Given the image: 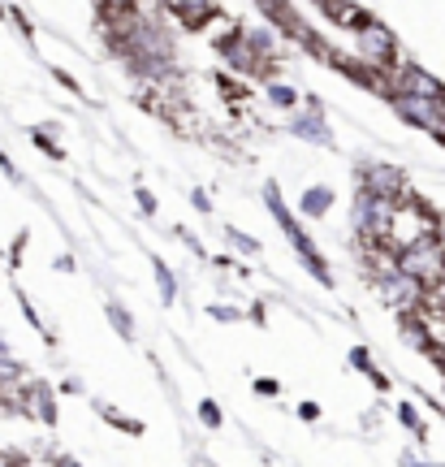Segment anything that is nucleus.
Returning <instances> with one entry per match:
<instances>
[{"label": "nucleus", "instance_id": "nucleus-5", "mask_svg": "<svg viewBox=\"0 0 445 467\" xmlns=\"http://www.w3.org/2000/svg\"><path fill=\"white\" fill-rule=\"evenodd\" d=\"M17 416L39 420V424H57V394H52V385L44 381V377L26 389V399H22V407H17Z\"/></svg>", "mask_w": 445, "mask_h": 467}, {"label": "nucleus", "instance_id": "nucleus-19", "mask_svg": "<svg viewBox=\"0 0 445 467\" xmlns=\"http://www.w3.org/2000/svg\"><path fill=\"white\" fill-rule=\"evenodd\" d=\"M52 78H57L61 87H66L69 96H83V87H78V78H74V74H66V69H52Z\"/></svg>", "mask_w": 445, "mask_h": 467}, {"label": "nucleus", "instance_id": "nucleus-17", "mask_svg": "<svg viewBox=\"0 0 445 467\" xmlns=\"http://www.w3.org/2000/svg\"><path fill=\"white\" fill-rule=\"evenodd\" d=\"M225 234H230V243L238 255H260V243H255L251 234H243V230H225Z\"/></svg>", "mask_w": 445, "mask_h": 467}, {"label": "nucleus", "instance_id": "nucleus-14", "mask_svg": "<svg viewBox=\"0 0 445 467\" xmlns=\"http://www.w3.org/2000/svg\"><path fill=\"white\" fill-rule=\"evenodd\" d=\"M99 416L109 420L113 429H121V433H130V437H139V433H143V424H139V420H130V416H121L117 407H99Z\"/></svg>", "mask_w": 445, "mask_h": 467}, {"label": "nucleus", "instance_id": "nucleus-21", "mask_svg": "<svg viewBox=\"0 0 445 467\" xmlns=\"http://www.w3.org/2000/svg\"><path fill=\"white\" fill-rule=\"evenodd\" d=\"M255 394L273 399V394H281V381H273V377H260V381H255Z\"/></svg>", "mask_w": 445, "mask_h": 467}, {"label": "nucleus", "instance_id": "nucleus-20", "mask_svg": "<svg viewBox=\"0 0 445 467\" xmlns=\"http://www.w3.org/2000/svg\"><path fill=\"white\" fill-rule=\"evenodd\" d=\"M139 213H143V217H156V195H151L148 186H139Z\"/></svg>", "mask_w": 445, "mask_h": 467}, {"label": "nucleus", "instance_id": "nucleus-11", "mask_svg": "<svg viewBox=\"0 0 445 467\" xmlns=\"http://www.w3.org/2000/svg\"><path fill=\"white\" fill-rule=\"evenodd\" d=\"M151 268H156V285H160V299H165V303H178V277H173V268H169L160 255H151Z\"/></svg>", "mask_w": 445, "mask_h": 467}, {"label": "nucleus", "instance_id": "nucleus-18", "mask_svg": "<svg viewBox=\"0 0 445 467\" xmlns=\"http://www.w3.org/2000/svg\"><path fill=\"white\" fill-rule=\"evenodd\" d=\"M199 420H203L208 429H221V407H216L212 399H208V402H199Z\"/></svg>", "mask_w": 445, "mask_h": 467}, {"label": "nucleus", "instance_id": "nucleus-12", "mask_svg": "<svg viewBox=\"0 0 445 467\" xmlns=\"http://www.w3.org/2000/svg\"><path fill=\"white\" fill-rule=\"evenodd\" d=\"M104 317H109V325L117 329V337H126V342H130V337H134V317L126 312V307H121V303L109 299V307H104Z\"/></svg>", "mask_w": 445, "mask_h": 467}, {"label": "nucleus", "instance_id": "nucleus-13", "mask_svg": "<svg viewBox=\"0 0 445 467\" xmlns=\"http://www.w3.org/2000/svg\"><path fill=\"white\" fill-rule=\"evenodd\" d=\"M143 0H96V14L99 17H121V14H139Z\"/></svg>", "mask_w": 445, "mask_h": 467}, {"label": "nucleus", "instance_id": "nucleus-10", "mask_svg": "<svg viewBox=\"0 0 445 467\" xmlns=\"http://www.w3.org/2000/svg\"><path fill=\"white\" fill-rule=\"evenodd\" d=\"M57 134H61V126H39V130L31 134V143L44 151V156H52V161H66V148L57 143Z\"/></svg>", "mask_w": 445, "mask_h": 467}, {"label": "nucleus", "instance_id": "nucleus-3", "mask_svg": "<svg viewBox=\"0 0 445 467\" xmlns=\"http://www.w3.org/2000/svg\"><path fill=\"white\" fill-rule=\"evenodd\" d=\"M389 109H394L411 130L429 134L432 143L445 148V100H429V96H394Z\"/></svg>", "mask_w": 445, "mask_h": 467}, {"label": "nucleus", "instance_id": "nucleus-16", "mask_svg": "<svg viewBox=\"0 0 445 467\" xmlns=\"http://www.w3.org/2000/svg\"><path fill=\"white\" fill-rule=\"evenodd\" d=\"M398 420H402V424H407V429H411L415 437L429 433V429H424V420H419V411H415L411 402H398Z\"/></svg>", "mask_w": 445, "mask_h": 467}, {"label": "nucleus", "instance_id": "nucleus-8", "mask_svg": "<svg viewBox=\"0 0 445 467\" xmlns=\"http://www.w3.org/2000/svg\"><path fill=\"white\" fill-rule=\"evenodd\" d=\"M199 35H203V39H208V44H212L216 52H225V48H230V44H233V39L243 35V22L216 9V14H212V22H208V26H203V31H199Z\"/></svg>", "mask_w": 445, "mask_h": 467}, {"label": "nucleus", "instance_id": "nucleus-24", "mask_svg": "<svg viewBox=\"0 0 445 467\" xmlns=\"http://www.w3.org/2000/svg\"><path fill=\"white\" fill-rule=\"evenodd\" d=\"M57 268H61V273H74V268H78V260H74V255H61V260H57Z\"/></svg>", "mask_w": 445, "mask_h": 467}, {"label": "nucleus", "instance_id": "nucleus-2", "mask_svg": "<svg viewBox=\"0 0 445 467\" xmlns=\"http://www.w3.org/2000/svg\"><path fill=\"white\" fill-rule=\"evenodd\" d=\"M350 48H355V57H359L363 66H372V69H389L402 57V44H398L394 26H385L380 17H372L367 26H359V31L350 35Z\"/></svg>", "mask_w": 445, "mask_h": 467}, {"label": "nucleus", "instance_id": "nucleus-23", "mask_svg": "<svg viewBox=\"0 0 445 467\" xmlns=\"http://www.w3.org/2000/svg\"><path fill=\"white\" fill-rule=\"evenodd\" d=\"M298 420H320V407L316 402H298Z\"/></svg>", "mask_w": 445, "mask_h": 467}, {"label": "nucleus", "instance_id": "nucleus-22", "mask_svg": "<svg viewBox=\"0 0 445 467\" xmlns=\"http://www.w3.org/2000/svg\"><path fill=\"white\" fill-rule=\"evenodd\" d=\"M191 203H195V213H212V200H208V191H191Z\"/></svg>", "mask_w": 445, "mask_h": 467}, {"label": "nucleus", "instance_id": "nucleus-9", "mask_svg": "<svg viewBox=\"0 0 445 467\" xmlns=\"http://www.w3.org/2000/svg\"><path fill=\"white\" fill-rule=\"evenodd\" d=\"M329 22H337V26H342V31H359V26H367V22H372V14H367V9H363L359 0H337V5H333L329 14Z\"/></svg>", "mask_w": 445, "mask_h": 467}, {"label": "nucleus", "instance_id": "nucleus-6", "mask_svg": "<svg viewBox=\"0 0 445 467\" xmlns=\"http://www.w3.org/2000/svg\"><path fill=\"white\" fill-rule=\"evenodd\" d=\"M333 186L329 182H316V186H307L303 195H298V217L303 221H325L333 213Z\"/></svg>", "mask_w": 445, "mask_h": 467}, {"label": "nucleus", "instance_id": "nucleus-4", "mask_svg": "<svg viewBox=\"0 0 445 467\" xmlns=\"http://www.w3.org/2000/svg\"><path fill=\"white\" fill-rule=\"evenodd\" d=\"M398 268H402L411 282L424 285V290L441 285L445 282V243H441V234H437V238H424V243L411 247V251H402V255H398Z\"/></svg>", "mask_w": 445, "mask_h": 467}, {"label": "nucleus", "instance_id": "nucleus-25", "mask_svg": "<svg viewBox=\"0 0 445 467\" xmlns=\"http://www.w3.org/2000/svg\"><path fill=\"white\" fill-rule=\"evenodd\" d=\"M432 364H437V372H441V377H445V347L437 350V355H432Z\"/></svg>", "mask_w": 445, "mask_h": 467}, {"label": "nucleus", "instance_id": "nucleus-7", "mask_svg": "<svg viewBox=\"0 0 445 467\" xmlns=\"http://www.w3.org/2000/svg\"><path fill=\"white\" fill-rule=\"evenodd\" d=\"M169 14L178 17L181 31H203L216 14V0H181L178 9H169Z\"/></svg>", "mask_w": 445, "mask_h": 467}, {"label": "nucleus", "instance_id": "nucleus-15", "mask_svg": "<svg viewBox=\"0 0 445 467\" xmlns=\"http://www.w3.org/2000/svg\"><path fill=\"white\" fill-rule=\"evenodd\" d=\"M208 317L221 320V325H238V320H247V307H230V303H208Z\"/></svg>", "mask_w": 445, "mask_h": 467}, {"label": "nucleus", "instance_id": "nucleus-1", "mask_svg": "<svg viewBox=\"0 0 445 467\" xmlns=\"http://www.w3.org/2000/svg\"><path fill=\"white\" fill-rule=\"evenodd\" d=\"M441 225H445V217L432 208L424 195H411V200H402L394 208V217H389V247L402 255V251H411V247H419L424 238H437L441 234Z\"/></svg>", "mask_w": 445, "mask_h": 467}]
</instances>
